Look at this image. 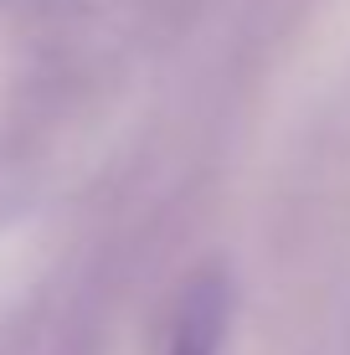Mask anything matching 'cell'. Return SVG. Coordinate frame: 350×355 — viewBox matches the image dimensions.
Listing matches in <instances>:
<instances>
[{
  "label": "cell",
  "mask_w": 350,
  "mask_h": 355,
  "mask_svg": "<svg viewBox=\"0 0 350 355\" xmlns=\"http://www.w3.org/2000/svg\"><path fill=\"white\" fill-rule=\"evenodd\" d=\"M227 314H232L227 284L222 278H196L186 288V299H180V314L170 329V355H222Z\"/></svg>",
  "instance_id": "obj_1"
}]
</instances>
